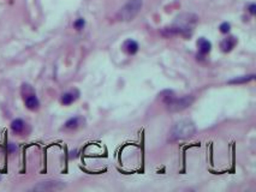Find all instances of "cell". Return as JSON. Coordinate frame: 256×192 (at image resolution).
<instances>
[{
    "mask_svg": "<svg viewBox=\"0 0 256 192\" xmlns=\"http://www.w3.org/2000/svg\"><path fill=\"white\" fill-rule=\"evenodd\" d=\"M197 22V17L193 13H185L179 16L173 25L167 28L168 34H181V35H190L194 30V27Z\"/></svg>",
    "mask_w": 256,
    "mask_h": 192,
    "instance_id": "obj_1",
    "label": "cell"
},
{
    "mask_svg": "<svg viewBox=\"0 0 256 192\" xmlns=\"http://www.w3.org/2000/svg\"><path fill=\"white\" fill-rule=\"evenodd\" d=\"M195 125L191 120H181L175 124L169 132V139L176 141V139H183L193 136L195 133Z\"/></svg>",
    "mask_w": 256,
    "mask_h": 192,
    "instance_id": "obj_2",
    "label": "cell"
},
{
    "mask_svg": "<svg viewBox=\"0 0 256 192\" xmlns=\"http://www.w3.org/2000/svg\"><path fill=\"white\" fill-rule=\"evenodd\" d=\"M141 9H142V0H129L120 9L118 17L120 21H131L138 15Z\"/></svg>",
    "mask_w": 256,
    "mask_h": 192,
    "instance_id": "obj_3",
    "label": "cell"
},
{
    "mask_svg": "<svg viewBox=\"0 0 256 192\" xmlns=\"http://www.w3.org/2000/svg\"><path fill=\"white\" fill-rule=\"evenodd\" d=\"M194 99L191 96H183L181 99H176L173 96H166L165 102L168 106V109L172 112H178V111H183L188 106H190L193 103Z\"/></svg>",
    "mask_w": 256,
    "mask_h": 192,
    "instance_id": "obj_4",
    "label": "cell"
},
{
    "mask_svg": "<svg viewBox=\"0 0 256 192\" xmlns=\"http://www.w3.org/2000/svg\"><path fill=\"white\" fill-rule=\"evenodd\" d=\"M65 185L59 182V181H43L34 187L36 191H52V190H61L64 188Z\"/></svg>",
    "mask_w": 256,
    "mask_h": 192,
    "instance_id": "obj_5",
    "label": "cell"
},
{
    "mask_svg": "<svg viewBox=\"0 0 256 192\" xmlns=\"http://www.w3.org/2000/svg\"><path fill=\"white\" fill-rule=\"evenodd\" d=\"M236 43H237V40L233 36H230V37H227V39H225V40L221 41L220 47H221V49L224 52H230L236 46Z\"/></svg>",
    "mask_w": 256,
    "mask_h": 192,
    "instance_id": "obj_6",
    "label": "cell"
},
{
    "mask_svg": "<svg viewBox=\"0 0 256 192\" xmlns=\"http://www.w3.org/2000/svg\"><path fill=\"white\" fill-rule=\"evenodd\" d=\"M197 46H199V51H200L201 54H207V53H209V52H210V48H212V43H210L208 40L203 39V37H201V39L197 41Z\"/></svg>",
    "mask_w": 256,
    "mask_h": 192,
    "instance_id": "obj_7",
    "label": "cell"
},
{
    "mask_svg": "<svg viewBox=\"0 0 256 192\" xmlns=\"http://www.w3.org/2000/svg\"><path fill=\"white\" fill-rule=\"evenodd\" d=\"M124 49L129 54H135L138 51V43L136 41H134V40H128L124 43Z\"/></svg>",
    "mask_w": 256,
    "mask_h": 192,
    "instance_id": "obj_8",
    "label": "cell"
},
{
    "mask_svg": "<svg viewBox=\"0 0 256 192\" xmlns=\"http://www.w3.org/2000/svg\"><path fill=\"white\" fill-rule=\"evenodd\" d=\"M25 106L29 109H37L40 106V102L35 95H30L28 97H25Z\"/></svg>",
    "mask_w": 256,
    "mask_h": 192,
    "instance_id": "obj_9",
    "label": "cell"
},
{
    "mask_svg": "<svg viewBox=\"0 0 256 192\" xmlns=\"http://www.w3.org/2000/svg\"><path fill=\"white\" fill-rule=\"evenodd\" d=\"M24 121L22 120V119H15L12 123H11V129H12V131L13 132H16V133H21L22 131H23V129H24Z\"/></svg>",
    "mask_w": 256,
    "mask_h": 192,
    "instance_id": "obj_10",
    "label": "cell"
},
{
    "mask_svg": "<svg viewBox=\"0 0 256 192\" xmlns=\"http://www.w3.org/2000/svg\"><path fill=\"white\" fill-rule=\"evenodd\" d=\"M76 97H77V96H75L73 92H65V94L61 95L60 101H61L63 105H71L76 100Z\"/></svg>",
    "mask_w": 256,
    "mask_h": 192,
    "instance_id": "obj_11",
    "label": "cell"
},
{
    "mask_svg": "<svg viewBox=\"0 0 256 192\" xmlns=\"http://www.w3.org/2000/svg\"><path fill=\"white\" fill-rule=\"evenodd\" d=\"M81 121H82V119L78 118V117L71 118V119H69V120L66 121L65 127H66V129H76V127H78V125H81Z\"/></svg>",
    "mask_w": 256,
    "mask_h": 192,
    "instance_id": "obj_12",
    "label": "cell"
},
{
    "mask_svg": "<svg viewBox=\"0 0 256 192\" xmlns=\"http://www.w3.org/2000/svg\"><path fill=\"white\" fill-rule=\"evenodd\" d=\"M254 74H250V76H245V77H242V78H236V79H232L230 80V83H245V82H249L251 79H254Z\"/></svg>",
    "mask_w": 256,
    "mask_h": 192,
    "instance_id": "obj_13",
    "label": "cell"
},
{
    "mask_svg": "<svg viewBox=\"0 0 256 192\" xmlns=\"http://www.w3.org/2000/svg\"><path fill=\"white\" fill-rule=\"evenodd\" d=\"M219 29H220V31H221L222 34H227V33L230 31V29H231V25H230V23L224 22V23H221V24H220Z\"/></svg>",
    "mask_w": 256,
    "mask_h": 192,
    "instance_id": "obj_14",
    "label": "cell"
},
{
    "mask_svg": "<svg viewBox=\"0 0 256 192\" xmlns=\"http://www.w3.org/2000/svg\"><path fill=\"white\" fill-rule=\"evenodd\" d=\"M84 24H85L84 19H83V18H78V19H77V21L73 23V27H75V29H77V30H81V29H83Z\"/></svg>",
    "mask_w": 256,
    "mask_h": 192,
    "instance_id": "obj_15",
    "label": "cell"
},
{
    "mask_svg": "<svg viewBox=\"0 0 256 192\" xmlns=\"http://www.w3.org/2000/svg\"><path fill=\"white\" fill-rule=\"evenodd\" d=\"M249 10H250V13H251V15H255V5H254V4H252V5H250Z\"/></svg>",
    "mask_w": 256,
    "mask_h": 192,
    "instance_id": "obj_16",
    "label": "cell"
}]
</instances>
